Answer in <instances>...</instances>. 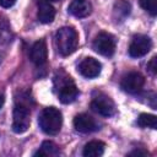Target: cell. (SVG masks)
<instances>
[{
    "label": "cell",
    "mask_w": 157,
    "mask_h": 157,
    "mask_svg": "<svg viewBox=\"0 0 157 157\" xmlns=\"http://www.w3.org/2000/svg\"><path fill=\"white\" fill-rule=\"evenodd\" d=\"M156 60H157V58H156V56H153V58L151 59V61L147 64V69L150 70V72H151L152 75H156V74H157V65H156Z\"/></svg>",
    "instance_id": "cell-20"
},
{
    "label": "cell",
    "mask_w": 157,
    "mask_h": 157,
    "mask_svg": "<svg viewBox=\"0 0 157 157\" xmlns=\"http://www.w3.org/2000/svg\"><path fill=\"white\" fill-rule=\"evenodd\" d=\"M4 101H5V99H4V96H2V94H0V108L4 105Z\"/></svg>",
    "instance_id": "cell-23"
},
{
    "label": "cell",
    "mask_w": 157,
    "mask_h": 157,
    "mask_svg": "<svg viewBox=\"0 0 157 157\" xmlns=\"http://www.w3.org/2000/svg\"><path fill=\"white\" fill-rule=\"evenodd\" d=\"M74 128L82 134H88L97 131L99 129V124L94 118H92L88 114H78L74 118Z\"/></svg>",
    "instance_id": "cell-10"
},
{
    "label": "cell",
    "mask_w": 157,
    "mask_h": 157,
    "mask_svg": "<svg viewBox=\"0 0 157 157\" xmlns=\"http://www.w3.org/2000/svg\"><path fill=\"white\" fill-rule=\"evenodd\" d=\"M152 48V40L148 36L136 34L132 37L129 45V55L131 58H141L146 55Z\"/></svg>",
    "instance_id": "cell-7"
},
{
    "label": "cell",
    "mask_w": 157,
    "mask_h": 157,
    "mask_svg": "<svg viewBox=\"0 0 157 157\" xmlns=\"http://www.w3.org/2000/svg\"><path fill=\"white\" fill-rule=\"evenodd\" d=\"M11 39V28L6 17L0 15V44L7 43Z\"/></svg>",
    "instance_id": "cell-18"
},
{
    "label": "cell",
    "mask_w": 157,
    "mask_h": 157,
    "mask_svg": "<svg viewBox=\"0 0 157 157\" xmlns=\"http://www.w3.org/2000/svg\"><path fill=\"white\" fill-rule=\"evenodd\" d=\"M140 6L151 16L157 15V0H139Z\"/></svg>",
    "instance_id": "cell-19"
},
{
    "label": "cell",
    "mask_w": 157,
    "mask_h": 157,
    "mask_svg": "<svg viewBox=\"0 0 157 157\" xmlns=\"http://www.w3.org/2000/svg\"><path fill=\"white\" fill-rule=\"evenodd\" d=\"M78 72L86 78H94L101 74L102 64L94 58H85L77 66Z\"/></svg>",
    "instance_id": "cell-9"
},
{
    "label": "cell",
    "mask_w": 157,
    "mask_h": 157,
    "mask_svg": "<svg viewBox=\"0 0 157 157\" xmlns=\"http://www.w3.org/2000/svg\"><path fill=\"white\" fill-rule=\"evenodd\" d=\"M67 10L72 16L83 18L92 12V4L90 0H72Z\"/></svg>",
    "instance_id": "cell-12"
},
{
    "label": "cell",
    "mask_w": 157,
    "mask_h": 157,
    "mask_svg": "<svg viewBox=\"0 0 157 157\" xmlns=\"http://www.w3.org/2000/svg\"><path fill=\"white\" fill-rule=\"evenodd\" d=\"M144 83H145V78L144 76L137 72V71H130L128 72L123 78H121V82H120V87L128 92V93H137L142 90L144 87Z\"/></svg>",
    "instance_id": "cell-8"
},
{
    "label": "cell",
    "mask_w": 157,
    "mask_h": 157,
    "mask_svg": "<svg viewBox=\"0 0 157 157\" xmlns=\"http://www.w3.org/2000/svg\"><path fill=\"white\" fill-rule=\"evenodd\" d=\"M38 124L42 131L47 135H56L63 125L61 112L55 107L44 108L38 117Z\"/></svg>",
    "instance_id": "cell-4"
},
{
    "label": "cell",
    "mask_w": 157,
    "mask_h": 157,
    "mask_svg": "<svg viewBox=\"0 0 157 157\" xmlns=\"http://www.w3.org/2000/svg\"><path fill=\"white\" fill-rule=\"evenodd\" d=\"M146 155H148V152L145 150H134L132 152L129 153V156H146Z\"/></svg>",
    "instance_id": "cell-22"
},
{
    "label": "cell",
    "mask_w": 157,
    "mask_h": 157,
    "mask_svg": "<svg viewBox=\"0 0 157 157\" xmlns=\"http://www.w3.org/2000/svg\"><path fill=\"white\" fill-rule=\"evenodd\" d=\"M130 13V4L125 0H118L113 7V16L115 21H124L126 16Z\"/></svg>",
    "instance_id": "cell-15"
},
{
    "label": "cell",
    "mask_w": 157,
    "mask_h": 157,
    "mask_svg": "<svg viewBox=\"0 0 157 157\" xmlns=\"http://www.w3.org/2000/svg\"><path fill=\"white\" fill-rule=\"evenodd\" d=\"M45 1H59V0H45Z\"/></svg>",
    "instance_id": "cell-24"
},
{
    "label": "cell",
    "mask_w": 157,
    "mask_h": 157,
    "mask_svg": "<svg viewBox=\"0 0 157 157\" xmlns=\"http://www.w3.org/2000/svg\"><path fill=\"white\" fill-rule=\"evenodd\" d=\"M37 16L42 23H50L55 17V9L48 1H43L38 6Z\"/></svg>",
    "instance_id": "cell-13"
},
{
    "label": "cell",
    "mask_w": 157,
    "mask_h": 157,
    "mask_svg": "<svg viewBox=\"0 0 157 157\" xmlns=\"http://www.w3.org/2000/svg\"><path fill=\"white\" fill-rule=\"evenodd\" d=\"M31 98L27 94H21L20 98H16L13 114H12V130L16 134H22L27 131L31 124Z\"/></svg>",
    "instance_id": "cell-1"
},
{
    "label": "cell",
    "mask_w": 157,
    "mask_h": 157,
    "mask_svg": "<svg viewBox=\"0 0 157 157\" xmlns=\"http://www.w3.org/2000/svg\"><path fill=\"white\" fill-rule=\"evenodd\" d=\"M29 59L37 66H42L47 63L48 59V48L44 39H39L33 43L29 50Z\"/></svg>",
    "instance_id": "cell-11"
},
{
    "label": "cell",
    "mask_w": 157,
    "mask_h": 157,
    "mask_svg": "<svg viewBox=\"0 0 157 157\" xmlns=\"http://www.w3.org/2000/svg\"><path fill=\"white\" fill-rule=\"evenodd\" d=\"M91 108L93 112H96L97 114L102 115V117H112L115 114V104L113 102V99L102 93V92H97L91 101Z\"/></svg>",
    "instance_id": "cell-6"
},
{
    "label": "cell",
    "mask_w": 157,
    "mask_h": 157,
    "mask_svg": "<svg viewBox=\"0 0 157 157\" xmlns=\"http://www.w3.org/2000/svg\"><path fill=\"white\" fill-rule=\"evenodd\" d=\"M115 47H117L115 37L108 32L98 33L92 43V48L94 49V52H97L103 56H112L115 52Z\"/></svg>",
    "instance_id": "cell-5"
},
{
    "label": "cell",
    "mask_w": 157,
    "mask_h": 157,
    "mask_svg": "<svg viewBox=\"0 0 157 157\" xmlns=\"http://www.w3.org/2000/svg\"><path fill=\"white\" fill-rule=\"evenodd\" d=\"M55 47L60 55H71L78 47V34L72 27H61L55 33Z\"/></svg>",
    "instance_id": "cell-3"
},
{
    "label": "cell",
    "mask_w": 157,
    "mask_h": 157,
    "mask_svg": "<svg viewBox=\"0 0 157 157\" xmlns=\"http://www.w3.org/2000/svg\"><path fill=\"white\" fill-rule=\"evenodd\" d=\"M54 91L56 92L59 101L64 104L72 103L78 96V90L74 80L64 71H60L54 76Z\"/></svg>",
    "instance_id": "cell-2"
},
{
    "label": "cell",
    "mask_w": 157,
    "mask_h": 157,
    "mask_svg": "<svg viewBox=\"0 0 157 157\" xmlns=\"http://www.w3.org/2000/svg\"><path fill=\"white\" fill-rule=\"evenodd\" d=\"M104 147H105L104 142H102L99 140H93L85 145L82 153L85 157H99L103 155Z\"/></svg>",
    "instance_id": "cell-14"
},
{
    "label": "cell",
    "mask_w": 157,
    "mask_h": 157,
    "mask_svg": "<svg viewBox=\"0 0 157 157\" xmlns=\"http://www.w3.org/2000/svg\"><path fill=\"white\" fill-rule=\"evenodd\" d=\"M137 125L141 128H150V129H157V118L153 114L142 113L137 118Z\"/></svg>",
    "instance_id": "cell-17"
},
{
    "label": "cell",
    "mask_w": 157,
    "mask_h": 157,
    "mask_svg": "<svg viewBox=\"0 0 157 157\" xmlns=\"http://www.w3.org/2000/svg\"><path fill=\"white\" fill-rule=\"evenodd\" d=\"M58 155H60V150L52 141H43L39 150L34 152V156H58Z\"/></svg>",
    "instance_id": "cell-16"
},
{
    "label": "cell",
    "mask_w": 157,
    "mask_h": 157,
    "mask_svg": "<svg viewBox=\"0 0 157 157\" xmlns=\"http://www.w3.org/2000/svg\"><path fill=\"white\" fill-rule=\"evenodd\" d=\"M15 2H16V0H0V6L7 9V7H11Z\"/></svg>",
    "instance_id": "cell-21"
}]
</instances>
